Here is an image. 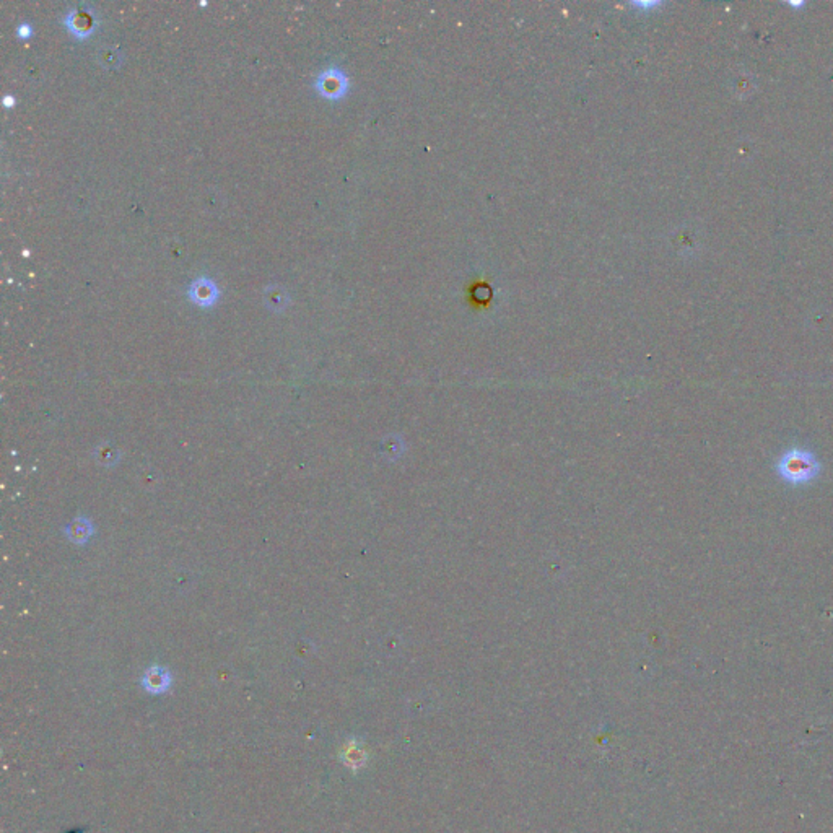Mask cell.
<instances>
[{
  "label": "cell",
  "instance_id": "cell-5",
  "mask_svg": "<svg viewBox=\"0 0 833 833\" xmlns=\"http://www.w3.org/2000/svg\"><path fill=\"white\" fill-rule=\"evenodd\" d=\"M93 533V526L86 518H79L75 519L72 524L67 528V535L69 539L72 540L75 544H84L88 540V538Z\"/></svg>",
  "mask_w": 833,
  "mask_h": 833
},
{
  "label": "cell",
  "instance_id": "cell-3",
  "mask_svg": "<svg viewBox=\"0 0 833 833\" xmlns=\"http://www.w3.org/2000/svg\"><path fill=\"white\" fill-rule=\"evenodd\" d=\"M220 295V290L217 288L215 282H213L212 279L206 277V275H202V277H199L197 280H194L191 284V287H189V296H191L194 303L201 305V306H211L217 301Z\"/></svg>",
  "mask_w": 833,
  "mask_h": 833
},
{
  "label": "cell",
  "instance_id": "cell-6",
  "mask_svg": "<svg viewBox=\"0 0 833 833\" xmlns=\"http://www.w3.org/2000/svg\"><path fill=\"white\" fill-rule=\"evenodd\" d=\"M17 34L22 39H28L33 34V28L29 23H22L17 27Z\"/></svg>",
  "mask_w": 833,
  "mask_h": 833
},
{
  "label": "cell",
  "instance_id": "cell-1",
  "mask_svg": "<svg viewBox=\"0 0 833 833\" xmlns=\"http://www.w3.org/2000/svg\"><path fill=\"white\" fill-rule=\"evenodd\" d=\"M781 479L793 485H804L814 480L820 472V464L811 451L793 448L788 449L776 464Z\"/></svg>",
  "mask_w": 833,
  "mask_h": 833
},
{
  "label": "cell",
  "instance_id": "cell-2",
  "mask_svg": "<svg viewBox=\"0 0 833 833\" xmlns=\"http://www.w3.org/2000/svg\"><path fill=\"white\" fill-rule=\"evenodd\" d=\"M314 88L319 90V93L326 96V98L337 100L342 98V96L347 93L349 80H347L345 74L342 72L340 69L331 67L324 70V72L314 80Z\"/></svg>",
  "mask_w": 833,
  "mask_h": 833
},
{
  "label": "cell",
  "instance_id": "cell-4",
  "mask_svg": "<svg viewBox=\"0 0 833 833\" xmlns=\"http://www.w3.org/2000/svg\"><path fill=\"white\" fill-rule=\"evenodd\" d=\"M142 684L150 693H163L171 686V676L165 667L153 666L144 674Z\"/></svg>",
  "mask_w": 833,
  "mask_h": 833
}]
</instances>
